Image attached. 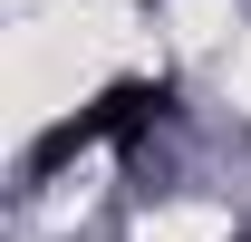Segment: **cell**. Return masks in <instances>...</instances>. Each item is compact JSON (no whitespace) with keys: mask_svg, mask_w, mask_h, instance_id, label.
Wrapping results in <instances>:
<instances>
[{"mask_svg":"<svg viewBox=\"0 0 251 242\" xmlns=\"http://www.w3.org/2000/svg\"><path fill=\"white\" fill-rule=\"evenodd\" d=\"M155 117H164V78H116V88H97L77 117H58L29 146V175H49V165H68V155H87V146H135Z\"/></svg>","mask_w":251,"mask_h":242,"instance_id":"6da1fadb","label":"cell"}]
</instances>
